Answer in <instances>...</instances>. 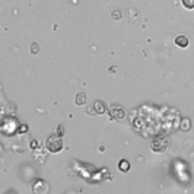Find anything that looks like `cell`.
I'll list each match as a JSON object with an SVG mask.
<instances>
[{
    "label": "cell",
    "mask_w": 194,
    "mask_h": 194,
    "mask_svg": "<svg viewBox=\"0 0 194 194\" xmlns=\"http://www.w3.org/2000/svg\"><path fill=\"white\" fill-rule=\"evenodd\" d=\"M45 148L47 150H50L51 153H57L63 149V142H61V136L58 134H51L48 136L45 140Z\"/></svg>",
    "instance_id": "cell-1"
},
{
    "label": "cell",
    "mask_w": 194,
    "mask_h": 194,
    "mask_svg": "<svg viewBox=\"0 0 194 194\" xmlns=\"http://www.w3.org/2000/svg\"><path fill=\"white\" fill-rule=\"evenodd\" d=\"M168 139L166 137H164V136H158V137H155L153 140H152V150H155V152H164L166 148H168Z\"/></svg>",
    "instance_id": "cell-2"
},
{
    "label": "cell",
    "mask_w": 194,
    "mask_h": 194,
    "mask_svg": "<svg viewBox=\"0 0 194 194\" xmlns=\"http://www.w3.org/2000/svg\"><path fill=\"white\" fill-rule=\"evenodd\" d=\"M111 117L114 118V120H123L124 117H126V111H124V108L123 107H120V105H112V108H111Z\"/></svg>",
    "instance_id": "cell-3"
},
{
    "label": "cell",
    "mask_w": 194,
    "mask_h": 194,
    "mask_svg": "<svg viewBox=\"0 0 194 194\" xmlns=\"http://www.w3.org/2000/svg\"><path fill=\"white\" fill-rule=\"evenodd\" d=\"M32 191L37 193V194L47 193V191H48V185H47L44 181H35V183H34V185H32Z\"/></svg>",
    "instance_id": "cell-4"
},
{
    "label": "cell",
    "mask_w": 194,
    "mask_h": 194,
    "mask_svg": "<svg viewBox=\"0 0 194 194\" xmlns=\"http://www.w3.org/2000/svg\"><path fill=\"white\" fill-rule=\"evenodd\" d=\"M175 44L181 48H185V47H188V38L185 35H178L175 38Z\"/></svg>",
    "instance_id": "cell-5"
},
{
    "label": "cell",
    "mask_w": 194,
    "mask_h": 194,
    "mask_svg": "<svg viewBox=\"0 0 194 194\" xmlns=\"http://www.w3.org/2000/svg\"><path fill=\"white\" fill-rule=\"evenodd\" d=\"M93 108H95L96 114H104V112H105V104L102 101H95L93 102Z\"/></svg>",
    "instance_id": "cell-6"
},
{
    "label": "cell",
    "mask_w": 194,
    "mask_h": 194,
    "mask_svg": "<svg viewBox=\"0 0 194 194\" xmlns=\"http://www.w3.org/2000/svg\"><path fill=\"white\" fill-rule=\"evenodd\" d=\"M75 101H76V105H83V104H86V93H85V92H77Z\"/></svg>",
    "instance_id": "cell-7"
},
{
    "label": "cell",
    "mask_w": 194,
    "mask_h": 194,
    "mask_svg": "<svg viewBox=\"0 0 194 194\" xmlns=\"http://www.w3.org/2000/svg\"><path fill=\"white\" fill-rule=\"evenodd\" d=\"M180 127H181V130H183V132H188V130H190V127H191V121H190L188 118H183V120H181V126H180Z\"/></svg>",
    "instance_id": "cell-8"
},
{
    "label": "cell",
    "mask_w": 194,
    "mask_h": 194,
    "mask_svg": "<svg viewBox=\"0 0 194 194\" xmlns=\"http://www.w3.org/2000/svg\"><path fill=\"white\" fill-rule=\"evenodd\" d=\"M118 166H120V171H121V172H127L128 169H130V164H128L127 160H121Z\"/></svg>",
    "instance_id": "cell-9"
},
{
    "label": "cell",
    "mask_w": 194,
    "mask_h": 194,
    "mask_svg": "<svg viewBox=\"0 0 194 194\" xmlns=\"http://www.w3.org/2000/svg\"><path fill=\"white\" fill-rule=\"evenodd\" d=\"M111 18L114 19V21H120V19H121V10H118V9L112 10V13H111Z\"/></svg>",
    "instance_id": "cell-10"
},
{
    "label": "cell",
    "mask_w": 194,
    "mask_h": 194,
    "mask_svg": "<svg viewBox=\"0 0 194 194\" xmlns=\"http://www.w3.org/2000/svg\"><path fill=\"white\" fill-rule=\"evenodd\" d=\"M183 5L187 9H194V0H183Z\"/></svg>",
    "instance_id": "cell-11"
},
{
    "label": "cell",
    "mask_w": 194,
    "mask_h": 194,
    "mask_svg": "<svg viewBox=\"0 0 194 194\" xmlns=\"http://www.w3.org/2000/svg\"><path fill=\"white\" fill-rule=\"evenodd\" d=\"M38 51H40V45L37 42H32L31 44V53L32 54H38Z\"/></svg>",
    "instance_id": "cell-12"
},
{
    "label": "cell",
    "mask_w": 194,
    "mask_h": 194,
    "mask_svg": "<svg viewBox=\"0 0 194 194\" xmlns=\"http://www.w3.org/2000/svg\"><path fill=\"white\" fill-rule=\"evenodd\" d=\"M31 148H32V149H37V148H38V142H37V140H34V142L31 143Z\"/></svg>",
    "instance_id": "cell-13"
},
{
    "label": "cell",
    "mask_w": 194,
    "mask_h": 194,
    "mask_svg": "<svg viewBox=\"0 0 194 194\" xmlns=\"http://www.w3.org/2000/svg\"><path fill=\"white\" fill-rule=\"evenodd\" d=\"M63 132H64V128H63L61 126H60V127H57V134H58V136H61V134H63Z\"/></svg>",
    "instance_id": "cell-14"
}]
</instances>
